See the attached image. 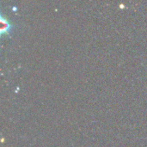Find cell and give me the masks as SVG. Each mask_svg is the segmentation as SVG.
I'll return each instance as SVG.
<instances>
[{
  "mask_svg": "<svg viewBox=\"0 0 147 147\" xmlns=\"http://www.w3.org/2000/svg\"><path fill=\"white\" fill-rule=\"evenodd\" d=\"M1 32L2 34H4V33H9L11 28H12V26L10 24V22L7 20V19H4V17L2 16L1 17Z\"/></svg>",
  "mask_w": 147,
  "mask_h": 147,
  "instance_id": "1",
  "label": "cell"
}]
</instances>
